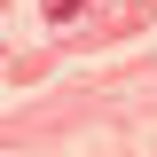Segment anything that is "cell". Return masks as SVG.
I'll list each match as a JSON object with an SVG mask.
<instances>
[]
</instances>
